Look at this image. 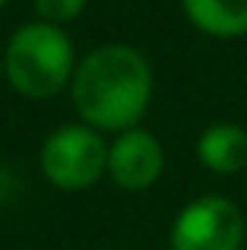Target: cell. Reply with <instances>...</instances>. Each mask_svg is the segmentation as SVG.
Wrapping results in <instances>:
<instances>
[{
  "mask_svg": "<svg viewBox=\"0 0 247 250\" xmlns=\"http://www.w3.org/2000/svg\"><path fill=\"white\" fill-rule=\"evenodd\" d=\"M6 3H10V0H0V10H3V6H6Z\"/></svg>",
  "mask_w": 247,
  "mask_h": 250,
  "instance_id": "30bf717a",
  "label": "cell"
},
{
  "mask_svg": "<svg viewBox=\"0 0 247 250\" xmlns=\"http://www.w3.org/2000/svg\"><path fill=\"white\" fill-rule=\"evenodd\" d=\"M165 171V149L152 130L130 127L124 133H114L108 140V171L105 174L114 181V187L127 193H143L155 187Z\"/></svg>",
  "mask_w": 247,
  "mask_h": 250,
  "instance_id": "5b68a950",
  "label": "cell"
},
{
  "mask_svg": "<svg viewBox=\"0 0 247 250\" xmlns=\"http://www.w3.org/2000/svg\"><path fill=\"white\" fill-rule=\"evenodd\" d=\"M0 80H3V48H0Z\"/></svg>",
  "mask_w": 247,
  "mask_h": 250,
  "instance_id": "9c48e42d",
  "label": "cell"
},
{
  "mask_svg": "<svg viewBox=\"0 0 247 250\" xmlns=\"http://www.w3.org/2000/svg\"><path fill=\"white\" fill-rule=\"evenodd\" d=\"M32 6H35V19L51 25H67L82 16L89 0H32Z\"/></svg>",
  "mask_w": 247,
  "mask_h": 250,
  "instance_id": "ba28073f",
  "label": "cell"
},
{
  "mask_svg": "<svg viewBox=\"0 0 247 250\" xmlns=\"http://www.w3.org/2000/svg\"><path fill=\"white\" fill-rule=\"evenodd\" d=\"M197 162L212 174H247V127L216 121L197 136Z\"/></svg>",
  "mask_w": 247,
  "mask_h": 250,
  "instance_id": "8992f818",
  "label": "cell"
},
{
  "mask_svg": "<svg viewBox=\"0 0 247 250\" xmlns=\"http://www.w3.org/2000/svg\"><path fill=\"white\" fill-rule=\"evenodd\" d=\"M181 10L206 38L238 42L247 35V0H181Z\"/></svg>",
  "mask_w": 247,
  "mask_h": 250,
  "instance_id": "52a82bcc",
  "label": "cell"
},
{
  "mask_svg": "<svg viewBox=\"0 0 247 250\" xmlns=\"http://www.w3.org/2000/svg\"><path fill=\"white\" fill-rule=\"evenodd\" d=\"M73 67L76 48L63 25L32 19L16 25L3 44V83L32 102L63 92L70 85Z\"/></svg>",
  "mask_w": 247,
  "mask_h": 250,
  "instance_id": "7a4b0ae2",
  "label": "cell"
},
{
  "mask_svg": "<svg viewBox=\"0 0 247 250\" xmlns=\"http://www.w3.org/2000/svg\"><path fill=\"white\" fill-rule=\"evenodd\" d=\"M70 102L86 127L105 136L140 127L152 104L155 76L140 48L127 42H105L76 57L70 76Z\"/></svg>",
  "mask_w": 247,
  "mask_h": 250,
  "instance_id": "6da1fadb",
  "label": "cell"
},
{
  "mask_svg": "<svg viewBox=\"0 0 247 250\" xmlns=\"http://www.w3.org/2000/svg\"><path fill=\"white\" fill-rule=\"evenodd\" d=\"M38 168L44 181L63 193L89 190L108 171V136L82 121L61 124L41 140Z\"/></svg>",
  "mask_w": 247,
  "mask_h": 250,
  "instance_id": "3957f363",
  "label": "cell"
},
{
  "mask_svg": "<svg viewBox=\"0 0 247 250\" xmlns=\"http://www.w3.org/2000/svg\"><path fill=\"white\" fill-rule=\"evenodd\" d=\"M244 212L222 193H200L181 206L168 228V250H241Z\"/></svg>",
  "mask_w": 247,
  "mask_h": 250,
  "instance_id": "277c9868",
  "label": "cell"
}]
</instances>
